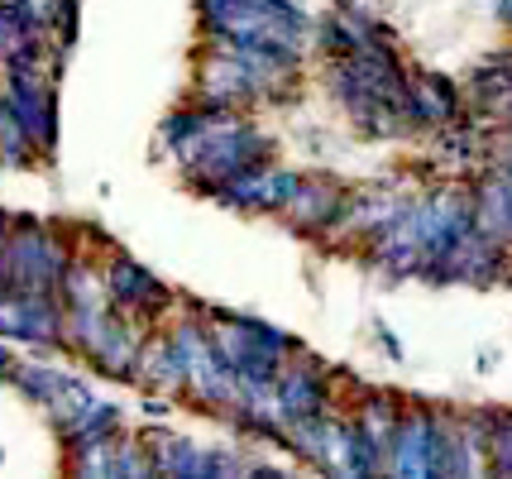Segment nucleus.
<instances>
[{
    "instance_id": "1",
    "label": "nucleus",
    "mask_w": 512,
    "mask_h": 479,
    "mask_svg": "<svg viewBox=\"0 0 512 479\" xmlns=\"http://www.w3.org/2000/svg\"><path fill=\"white\" fill-rule=\"evenodd\" d=\"M345 211H350V197H345V187L331 183V178H302L297 187V197L288 202V216L297 230H331L335 221H345Z\"/></svg>"
},
{
    "instance_id": "2",
    "label": "nucleus",
    "mask_w": 512,
    "mask_h": 479,
    "mask_svg": "<svg viewBox=\"0 0 512 479\" xmlns=\"http://www.w3.org/2000/svg\"><path fill=\"white\" fill-rule=\"evenodd\" d=\"M489 470H498V475H512V408L508 412H493Z\"/></svg>"
}]
</instances>
